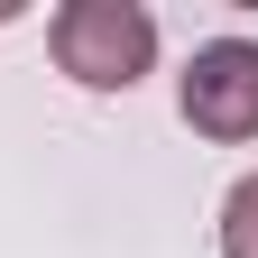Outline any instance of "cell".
<instances>
[{"label":"cell","instance_id":"cell-2","mask_svg":"<svg viewBox=\"0 0 258 258\" xmlns=\"http://www.w3.org/2000/svg\"><path fill=\"white\" fill-rule=\"evenodd\" d=\"M175 111L184 129H203L221 148L258 139V37H203L194 64L175 74Z\"/></svg>","mask_w":258,"mask_h":258},{"label":"cell","instance_id":"cell-3","mask_svg":"<svg viewBox=\"0 0 258 258\" xmlns=\"http://www.w3.org/2000/svg\"><path fill=\"white\" fill-rule=\"evenodd\" d=\"M221 258H258V175L221 194Z\"/></svg>","mask_w":258,"mask_h":258},{"label":"cell","instance_id":"cell-1","mask_svg":"<svg viewBox=\"0 0 258 258\" xmlns=\"http://www.w3.org/2000/svg\"><path fill=\"white\" fill-rule=\"evenodd\" d=\"M46 55H55V74L83 83V92H129L157 64V19L139 0H64L46 19Z\"/></svg>","mask_w":258,"mask_h":258}]
</instances>
